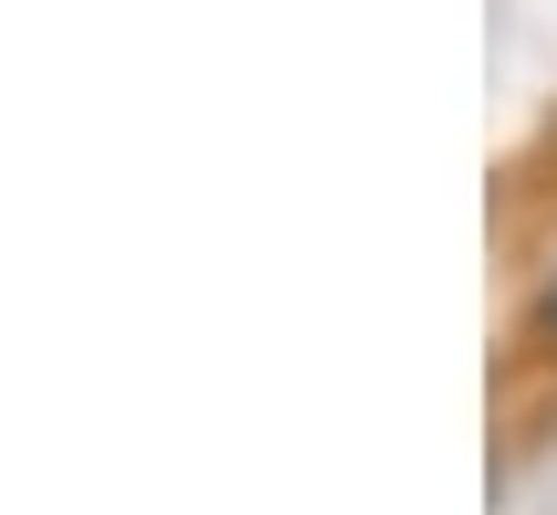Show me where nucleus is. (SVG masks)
<instances>
[{"label": "nucleus", "mask_w": 557, "mask_h": 515, "mask_svg": "<svg viewBox=\"0 0 557 515\" xmlns=\"http://www.w3.org/2000/svg\"><path fill=\"white\" fill-rule=\"evenodd\" d=\"M547 336H557V284H547Z\"/></svg>", "instance_id": "obj_1"}]
</instances>
